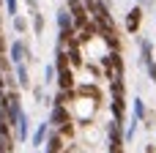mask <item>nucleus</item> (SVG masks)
I'll return each instance as SVG.
<instances>
[{"mask_svg": "<svg viewBox=\"0 0 156 153\" xmlns=\"http://www.w3.org/2000/svg\"><path fill=\"white\" fill-rule=\"evenodd\" d=\"M55 131L58 129H63V126H69V123H74V118H71V112H69V107H60V104H55L52 107V112H49V120H47Z\"/></svg>", "mask_w": 156, "mask_h": 153, "instance_id": "nucleus-1", "label": "nucleus"}, {"mask_svg": "<svg viewBox=\"0 0 156 153\" xmlns=\"http://www.w3.org/2000/svg\"><path fill=\"white\" fill-rule=\"evenodd\" d=\"M143 16H145V8L137 3V5H134V8L126 14V19H123V27H126V33H132V36H134V33L140 30V25H143Z\"/></svg>", "mask_w": 156, "mask_h": 153, "instance_id": "nucleus-2", "label": "nucleus"}, {"mask_svg": "<svg viewBox=\"0 0 156 153\" xmlns=\"http://www.w3.org/2000/svg\"><path fill=\"white\" fill-rule=\"evenodd\" d=\"M55 22H58V33L74 36V16H71V11H69L66 5H60V8H58V14H55Z\"/></svg>", "mask_w": 156, "mask_h": 153, "instance_id": "nucleus-3", "label": "nucleus"}, {"mask_svg": "<svg viewBox=\"0 0 156 153\" xmlns=\"http://www.w3.org/2000/svg\"><path fill=\"white\" fill-rule=\"evenodd\" d=\"M58 90H77V79H74V68H60L58 71Z\"/></svg>", "mask_w": 156, "mask_h": 153, "instance_id": "nucleus-4", "label": "nucleus"}, {"mask_svg": "<svg viewBox=\"0 0 156 153\" xmlns=\"http://www.w3.org/2000/svg\"><path fill=\"white\" fill-rule=\"evenodd\" d=\"M14 140H16V142H27V140H30V118H27V112L19 115V120H16V126H14Z\"/></svg>", "mask_w": 156, "mask_h": 153, "instance_id": "nucleus-5", "label": "nucleus"}, {"mask_svg": "<svg viewBox=\"0 0 156 153\" xmlns=\"http://www.w3.org/2000/svg\"><path fill=\"white\" fill-rule=\"evenodd\" d=\"M14 79H16V88H22V90L33 88V85H30V71H27V63H16V66H14Z\"/></svg>", "mask_w": 156, "mask_h": 153, "instance_id": "nucleus-6", "label": "nucleus"}, {"mask_svg": "<svg viewBox=\"0 0 156 153\" xmlns=\"http://www.w3.org/2000/svg\"><path fill=\"white\" fill-rule=\"evenodd\" d=\"M49 131H52V126H49V123H38V126H36V131L30 134V145H33V148L38 151V148H41V145L47 142Z\"/></svg>", "mask_w": 156, "mask_h": 153, "instance_id": "nucleus-7", "label": "nucleus"}, {"mask_svg": "<svg viewBox=\"0 0 156 153\" xmlns=\"http://www.w3.org/2000/svg\"><path fill=\"white\" fill-rule=\"evenodd\" d=\"M44 145H47V151H44V153H60V151H63V137H60V131L52 129Z\"/></svg>", "mask_w": 156, "mask_h": 153, "instance_id": "nucleus-8", "label": "nucleus"}, {"mask_svg": "<svg viewBox=\"0 0 156 153\" xmlns=\"http://www.w3.org/2000/svg\"><path fill=\"white\" fill-rule=\"evenodd\" d=\"M148 60H154V41L151 38H140V66H145Z\"/></svg>", "mask_w": 156, "mask_h": 153, "instance_id": "nucleus-9", "label": "nucleus"}, {"mask_svg": "<svg viewBox=\"0 0 156 153\" xmlns=\"http://www.w3.org/2000/svg\"><path fill=\"white\" fill-rule=\"evenodd\" d=\"M110 112H112V120H121L126 118V99H112L110 101Z\"/></svg>", "mask_w": 156, "mask_h": 153, "instance_id": "nucleus-10", "label": "nucleus"}, {"mask_svg": "<svg viewBox=\"0 0 156 153\" xmlns=\"http://www.w3.org/2000/svg\"><path fill=\"white\" fill-rule=\"evenodd\" d=\"M145 115H148V107H145V101L137 96V99H132V118H137L140 123L145 120Z\"/></svg>", "mask_w": 156, "mask_h": 153, "instance_id": "nucleus-11", "label": "nucleus"}, {"mask_svg": "<svg viewBox=\"0 0 156 153\" xmlns=\"http://www.w3.org/2000/svg\"><path fill=\"white\" fill-rule=\"evenodd\" d=\"M30 27H33V33H36V36H41V33H44L47 22H44V14H41V11H33V14H30Z\"/></svg>", "mask_w": 156, "mask_h": 153, "instance_id": "nucleus-12", "label": "nucleus"}, {"mask_svg": "<svg viewBox=\"0 0 156 153\" xmlns=\"http://www.w3.org/2000/svg\"><path fill=\"white\" fill-rule=\"evenodd\" d=\"M110 93H112V99H123L126 96V82L123 79H110Z\"/></svg>", "mask_w": 156, "mask_h": 153, "instance_id": "nucleus-13", "label": "nucleus"}, {"mask_svg": "<svg viewBox=\"0 0 156 153\" xmlns=\"http://www.w3.org/2000/svg\"><path fill=\"white\" fill-rule=\"evenodd\" d=\"M11 25H14V30H16L19 36H25V33H27V27H30V22H27L25 16H19V14H16L14 19H11Z\"/></svg>", "mask_w": 156, "mask_h": 153, "instance_id": "nucleus-14", "label": "nucleus"}, {"mask_svg": "<svg viewBox=\"0 0 156 153\" xmlns=\"http://www.w3.org/2000/svg\"><path fill=\"white\" fill-rule=\"evenodd\" d=\"M30 90H33V99H36V104H49V99H47V93H44V85H33Z\"/></svg>", "mask_w": 156, "mask_h": 153, "instance_id": "nucleus-15", "label": "nucleus"}, {"mask_svg": "<svg viewBox=\"0 0 156 153\" xmlns=\"http://www.w3.org/2000/svg\"><path fill=\"white\" fill-rule=\"evenodd\" d=\"M55 77H58V68H55V63H49V66H44V85H49V82H55Z\"/></svg>", "mask_w": 156, "mask_h": 153, "instance_id": "nucleus-16", "label": "nucleus"}, {"mask_svg": "<svg viewBox=\"0 0 156 153\" xmlns=\"http://www.w3.org/2000/svg\"><path fill=\"white\" fill-rule=\"evenodd\" d=\"M3 5H5V14H8L11 19L19 14V0H3Z\"/></svg>", "mask_w": 156, "mask_h": 153, "instance_id": "nucleus-17", "label": "nucleus"}, {"mask_svg": "<svg viewBox=\"0 0 156 153\" xmlns=\"http://www.w3.org/2000/svg\"><path fill=\"white\" fill-rule=\"evenodd\" d=\"M143 68L148 71V77H151V82H154V85H156V60H148V63H145Z\"/></svg>", "mask_w": 156, "mask_h": 153, "instance_id": "nucleus-18", "label": "nucleus"}, {"mask_svg": "<svg viewBox=\"0 0 156 153\" xmlns=\"http://www.w3.org/2000/svg\"><path fill=\"white\" fill-rule=\"evenodd\" d=\"M154 126H156V115L148 110V115H145V129H154Z\"/></svg>", "mask_w": 156, "mask_h": 153, "instance_id": "nucleus-19", "label": "nucleus"}, {"mask_svg": "<svg viewBox=\"0 0 156 153\" xmlns=\"http://www.w3.org/2000/svg\"><path fill=\"white\" fill-rule=\"evenodd\" d=\"M25 5L30 8V14H33V11H38V0H25Z\"/></svg>", "mask_w": 156, "mask_h": 153, "instance_id": "nucleus-20", "label": "nucleus"}, {"mask_svg": "<svg viewBox=\"0 0 156 153\" xmlns=\"http://www.w3.org/2000/svg\"><path fill=\"white\" fill-rule=\"evenodd\" d=\"M145 153H156V145H148V148H145Z\"/></svg>", "mask_w": 156, "mask_h": 153, "instance_id": "nucleus-21", "label": "nucleus"}, {"mask_svg": "<svg viewBox=\"0 0 156 153\" xmlns=\"http://www.w3.org/2000/svg\"><path fill=\"white\" fill-rule=\"evenodd\" d=\"M3 8H5V5H3V0H0V11H3Z\"/></svg>", "mask_w": 156, "mask_h": 153, "instance_id": "nucleus-22", "label": "nucleus"}, {"mask_svg": "<svg viewBox=\"0 0 156 153\" xmlns=\"http://www.w3.org/2000/svg\"><path fill=\"white\" fill-rule=\"evenodd\" d=\"M36 153H38V151H36Z\"/></svg>", "mask_w": 156, "mask_h": 153, "instance_id": "nucleus-23", "label": "nucleus"}]
</instances>
